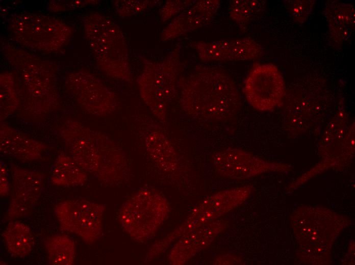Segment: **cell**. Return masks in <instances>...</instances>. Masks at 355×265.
Instances as JSON below:
<instances>
[{
  "mask_svg": "<svg viewBox=\"0 0 355 265\" xmlns=\"http://www.w3.org/2000/svg\"><path fill=\"white\" fill-rule=\"evenodd\" d=\"M179 85L181 107L195 120L225 121L236 117L241 110V99L235 82L218 67L195 66Z\"/></svg>",
  "mask_w": 355,
  "mask_h": 265,
  "instance_id": "1",
  "label": "cell"
},
{
  "mask_svg": "<svg viewBox=\"0 0 355 265\" xmlns=\"http://www.w3.org/2000/svg\"><path fill=\"white\" fill-rule=\"evenodd\" d=\"M59 134L69 155L85 172L110 184L122 181L126 177L124 156L106 135L72 120L64 123Z\"/></svg>",
  "mask_w": 355,
  "mask_h": 265,
  "instance_id": "2",
  "label": "cell"
},
{
  "mask_svg": "<svg viewBox=\"0 0 355 265\" xmlns=\"http://www.w3.org/2000/svg\"><path fill=\"white\" fill-rule=\"evenodd\" d=\"M15 48L7 49L8 60L18 71L23 114L31 118L44 116L57 100L55 75L50 64Z\"/></svg>",
  "mask_w": 355,
  "mask_h": 265,
  "instance_id": "3",
  "label": "cell"
},
{
  "mask_svg": "<svg viewBox=\"0 0 355 265\" xmlns=\"http://www.w3.org/2000/svg\"><path fill=\"white\" fill-rule=\"evenodd\" d=\"M85 34L96 60L109 76L130 82L128 49L122 31L107 16L91 13L84 18Z\"/></svg>",
  "mask_w": 355,
  "mask_h": 265,
  "instance_id": "4",
  "label": "cell"
},
{
  "mask_svg": "<svg viewBox=\"0 0 355 265\" xmlns=\"http://www.w3.org/2000/svg\"><path fill=\"white\" fill-rule=\"evenodd\" d=\"M180 45L162 61L153 63L143 70L137 82L141 96L154 115L163 123L175 96L178 79L184 67Z\"/></svg>",
  "mask_w": 355,
  "mask_h": 265,
  "instance_id": "5",
  "label": "cell"
},
{
  "mask_svg": "<svg viewBox=\"0 0 355 265\" xmlns=\"http://www.w3.org/2000/svg\"><path fill=\"white\" fill-rule=\"evenodd\" d=\"M169 211L168 203L163 195L153 188H143L122 205L118 219L132 239L143 242L155 234Z\"/></svg>",
  "mask_w": 355,
  "mask_h": 265,
  "instance_id": "6",
  "label": "cell"
},
{
  "mask_svg": "<svg viewBox=\"0 0 355 265\" xmlns=\"http://www.w3.org/2000/svg\"><path fill=\"white\" fill-rule=\"evenodd\" d=\"M9 27L14 39L19 43L46 51L61 47L72 32L68 25L56 17L34 13L14 16Z\"/></svg>",
  "mask_w": 355,
  "mask_h": 265,
  "instance_id": "7",
  "label": "cell"
},
{
  "mask_svg": "<svg viewBox=\"0 0 355 265\" xmlns=\"http://www.w3.org/2000/svg\"><path fill=\"white\" fill-rule=\"evenodd\" d=\"M243 91L248 103L259 111L281 106L286 93L284 78L272 63L255 64L244 82Z\"/></svg>",
  "mask_w": 355,
  "mask_h": 265,
  "instance_id": "8",
  "label": "cell"
},
{
  "mask_svg": "<svg viewBox=\"0 0 355 265\" xmlns=\"http://www.w3.org/2000/svg\"><path fill=\"white\" fill-rule=\"evenodd\" d=\"M103 205L85 199H68L58 203L55 215L62 230L74 233L91 244L103 233Z\"/></svg>",
  "mask_w": 355,
  "mask_h": 265,
  "instance_id": "9",
  "label": "cell"
},
{
  "mask_svg": "<svg viewBox=\"0 0 355 265\" xmlns=\"http://www.w3.org/2000/svg\"><path fill=\"white\" fill-rule=\"evenodd\" d=\"M66 85L75 100L89 113L105 116L117 107L114 93L93 74L79 71L68 75Z\"/></svg>",
  "mask_w": 355,
  "mask_h": 265,
  "instance_id": "10",
  "label": "cell"
},
{
  "mask_svg": "<svg viewBox=\"0 0 355 265\" xmlns=\"http://www.w3.org/2000/svg\"><path fill=\"white\" fill-rule=\"evenodd\" d=\"M212 159L216 171L230 179H244L267 172H284L290 169L288 165L266 161L233 147L216 152Z\"/></svg>",
  "mask_w": 355,
  "mask_h": 265,
  "instance_id": "11",
  "label": "cell"
},
{
  "mask_svg": "<svg viewBox=\"0 0 355 265\" xmlns=\"http://www.w3.org/2000/svg\"><path fill=\"white\" fill-rule=\"evenodd\" d=\"M9 206L6 219L13 221L30 215L41 195L44 175L39 171L13 165Z\"/></svg>",
  "mask_w": 355,
  "mask_h": 265,
  "instance_id": "12",
  "label": "cell"
},
{
  "mask_svg": "<svg viewBox=\"0 0 355 265\" xmlns=\"http://www.w3.org/2000/svg\"><path fill=\"white\" fill-rule=\"evenodd\" d=\"M250 186L227 189L215 194L200 203L177 228L182 235L188 229L217 220L241 204L249 195Z\"/></svg>",
  "mask_w": 355,
  "mask_h": 265,
  "instance_id": "13",
  "label": "cell"
},
{
  "mask_svg": "<svg viewBox=\"0 0 355 265\" xmlns=\"http://www.w3.org/2000/svg\"><path fill=\"white\" fill-rule=\"evenodd\" d=\"M191 45L204 62L254 60L264 52L262 46L250 37L195 41Z\"/></svg>",
  "mask_w": 355,
  "mask_h": 265,
  "instance_id": "14",
  "label": "cell"
},
{
  "mask_svg": "<svg viewBox=\"0 0 355 265\" xmlns=\"http://www.w3.org/2000/svg\"><path fill=\"white\" fill-rule=\"evenodd\" d=\"M224 228L222 220H216L188 229L171 249L169 256L170 263H185L209 246Z\"/></svg>",
  "mask_w": 355,
  "mask_h": 265,
  "instance_id": "15",
  "label": "cell"
},
{
  "mask_svg": "<svg viewBox=\"0 0 355 265\" xmlns=\"http://www.w3.org/2000/svg\"><path fill=\"white\" fill-rule=\"evenodd\" d=\"M220 4L219 0L196 1L163 30L161 40H172L208 25L215 17Z\"/></svg>",
  "mask_w": 355,
  "mask_h": 265,
  "instance_id": "16",
  "label": "cell"
},
{
  "mask_svg": "<svg viewBox=\"0 0 355 265\" xmlns=\"http://www.w3.org/2000/svg\"><path fill=\"white\" fill-rule=\"evenodd\" d=\"M353 5L338 1H328L323 14L326 20L329 42L339 48L351 37L354 30L355 11Z\"/></svg>",
  "mask_w": 355,
  "mask_h": 265,
  "instance_id": "17",
  "label": "cell"
},
{
  "mask_svg": "<svg viewBox=\"0 0 355 265\" xmlns=\"http://www.w3.org/2000/svg\"><path fill=\"white\" fill-rule=\"evenodd\" d=\"M45 148L41 142L28 137L8 124H1L0 150L2 154L22 162L32 161L39 158Z\"/></svg>",
  "mask_w": 355,
  "mask_h": 265,
  "instance_id": "18",
  "label": "cell"
},
{
  "mask_svg": "<svg viewBox=\"0 0 355 265\" xmlns=\"http://www.w3.org/2000/svg\"><path fill=\"white\" fill-rule=\"evenodd\" d=\"M147 150L160 168L167 172L177 170L178 156L170 140L162 132L153 131L145 139Z\"/></svg>",
  "mask_w": 355,
  "mask_h": 265,
  "instance_id": "19",
  "label": "cell"
},
{
  "mask_svg": "<svg viewBox=\"0 0 355 265\" xmlns=\"http://www.w3.org/2000/svg\"><path fill=\"white\" fill-rule=\"evenodd\" d=\"M2 236L9 253L16 258H23L32 252L34 238L29 227L23 223L11 221Z\"/></svg>",
  "mask_w": 355,
  "mask_h": 265,
  "instance_id": "20",
  "label": "cell"
},
{
  "mask_svg": "<svg viewBox=\"0 0 355 265\" xmlns=\"http://www.w3.org/2000/svg\"><path fill=\"white\" fill-rule=\"evenodd\" d=\"M87 179L86 172L70 156L59 154L53 167L50 180L58 186L74 187L82 185Z\"/></svg>",
  "mask_w": 355,
  "mask_h": 265,
  "instance_id": "21",
  "label": "cell"
},
{
  "mask_svg": "<svg viewBox=\"0 0 355 265\" xmlns=\"http://www.w3.org/2000/svg\"><path fill=\"white\" fill-rule=\"evenodd\" d=\"M344 101L341 99L336 114L328 123L320 140V149L329 154L343 140L349 126Z\"/></svg>",
  "mask_w": 355,
  "mask_h": 265,
  "instance_id": "22",
  "label": "cell"
},
{
  "mask_svg": "<svg viewBox=\"0 0 355 265\" xmlns=\"http://www.w3.org/2000/svg\"><path fill=\"white\" fill-rule=\"evenodd\" d=\"M45 246L49 263L54 265H72L75 254V243L69 237L56 235L47 238Z\"/></svg>",
  "mask_w": 355,
  "mask_h": 265,
  "instance_id": "23",
  "label": "cell"
},
{
  "mask_svg": "<svg viewBox=\"0 0 355 265\" xmlns=\"http://www.w3.org/2000/svg\"><path fill=\"white\" fill-rule=\"evenodd\" d=\"M266 6L265 1L233 0L229 5V16L241 30L244 31L251 21L263 13Z\"/></svg>",
  "mask_w": 355,
  "mask_h": 265,
  "instance_id": "24",
  "label": "cell"
},
{
  "mask_svg": "<svg viewBox=\"0 0 355 265\" xmlns=\"http://www.w3.org/2000/svg\"><path fill=\"white\" fill-rule=\"evenodd\" d=\"M1 120L13 113L19 107L21 97L18 86L14 75L5 73L1 75Z\"/></svg>",
  "mask_w": 355,
  "mask_h": 265,
  "instance_id": "25",
  "label": "cell"
},
{
  "mask_svg": "<svg viewBox=\"0 0 355 265\" xmlns=\"http://www.w3.org/2000/svg\"><path fill=\"white\" fill-rule=\"evenodd\" d=\"M315 2L314 0L288 1V9L293 20L299 24L306 22L313 11Z\"/></svg>",
  "mask_w": 355,
  "mask_h": 265,
  "instance_id": "26",
  "label": "cell"
},
{
  "mask_svg": "<svg viewBox=\"0 0 355 265\" xmlns=\"http://www.w3.org/2000/svg\"><path fill=\"white\" fill-rule=\"evenodd\" d=\"M196 1H168L160 10V18L162 21L169 19L173 16L183 12L193 5Z\"/></svg>",
  "mask_w": 355,
  "mask_h": 265,
  "instance_id": "27",
  "label": "cell"
},
{
  "mask_svg": "<svg viewBox=\"0 0 355 265\" xmlns=\"http://www.w3.org/2000/svg\"><path fill=\"white\" fill-rule=\"evenodd\" d=\"M114 5L116 10L124 9L126 10L122 11L118 15L121 16H129L133 15L136 13L141 12L147 7H149V4L153 3L150 1H116Z\"/></svg>",
  "mask_w": 355,
  "mask_h": 265,
  "instance_id": "28",
  "label": "cell"
},
{
  "mask_svg": "<svg viewBox=\"0 0 355 265\" xmlns=\"http://www.w3.org/2000/svg\"><path fill=\"white\" fill-rule=\"evenodd\" d=\"M55 1V2H51L49 7L53 11H65L69 9H73L74 8L82 7L84 6L86 4L89 3V1H66V2H63V1Z\"/></svg>",
  "mask_w": 355,
  "mask_h": 265,
  "instance_id": "29",
  "label": "cell"
},
{
  "mask_svg": "<svg viewBox=\"0 0 355 265\" xmlns=\"http://www.w3.org/2000/svg\"><path fill=\"white\" fill-rule=\"evenodd\" d=\"M10 183L8 176V171L5 165L1 162L0 166V195L5 196L9 193Z\"/></svg>",
  "mask_w": 355,
  "mask_h": 265,
  "instance_id": "30",
  "label": "cell"
},
{
  "mask_svg": "<svg viewBox=\"0 0 355 265\" xmlns=\"http://www.w3.org/2000/svg\"><path fill=\"white\" fill-rule=\"evenodd\" d=\"M236 258L234 257L233 255H223L217 258L213 261V264H234L236 262Z\"/></svg>",
  "mask_w": 355,
  "mask_h": 265,
  "instance_id": "31",
  "label": "cell"
}]
</instances>
